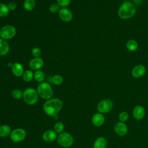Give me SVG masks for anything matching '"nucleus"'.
Wrapping results in <instances>:
<instances>
[{
    "mask_svg": "<svg viewBox=\"0 0 148 148\" xmlns=\"http://www.w3.org/2000/svg\"><path fill=\"white\" fill-rule=\"evenodd\" d=\"M12 132L10 127L6 124L0 125V137L5 138L10 136Z\"/></svg>",
    "mask_w": 148,
    "mask_h": 148,
    "instance_id": "19",
    "label": "nucleus"
},
{
    "mask_svg": "<svg viewBox=\"0 0 148 148\" xmlns=\"http://www.w3.org/2000/svg\"><path fill=\"white\" fill-rule=\"evenodd\" d=\"M31 53L34 57H40V56L42 53V51L39 47H35L32 49Z\"/></svg>",
    "mask_w": 148,
    "mask_h": 148,
    "instance_id": "31",
    "label": "nucleus"
},
{
    "mask_svg": "<svg viewBox=\"0 0 148 148\" xmlns=\"http://www.w3.org/2000/svg\"><path fill=\"white\" fill-rule=\"evenodd\" d=\"M92 124L97 127L102 126L105 122V117L103 114L98 112L95 113L91 118Z\"/></svg>",
    "mask_w": 148,
    "mask_h": 148,
    "instance_id": "15",
    "label": "nucleus"
},
{
    "mask_svg": "<svg viewBox=\"0 0 148 148\" xmlns=\"http://www.w3.org/2000/svg\"><path fill=\"white\" fill-rule=\"evenodd\" d=\"M12 96L13 98L16 99H20L21 98H23V92L18 88L14 89L12 91Z\"/></svg>",
    "mask_w": 148,
    "mask_h": 148,
    "instance_id": "26",
    "label": "nucleus"
},
{
    "mask_svg": "<svg viewBox=\"0 0 148 148\" xmlns=\"http://www.w3.org/2000/svg\"><path fill=\"white\" fill-rule=\"evenodd\" d=\"M9 10L8 5L0 2V17H5L9 14Z\"/></svg>",
    "mask_w": 148,
    "mask_h": 148,
    "instance_id": "24",
    "label": "nucleus"
},
{
    "mask_svg": "<svg viewBox=\"0 0 148 148\" xmlns=\"http://www.w3.org/2000/svg\"><path fill=\"white\" fill-rule=\"evenodd\" d=\"M26 131L21 128L14 129L10 134L11 140L14 143H18L23 141L26 137Z\"/></svg>",
    "mask_w": 148,
    "mask_h": 148,
    "instance_id": "8",
    "label": "nucleus"
},
{
    "mask_svg": "<svg viewBox=\"0 0 148 148\" xmlns=\"http://www.w3.org/2000/svg\"><path fill=\"white\" fill-rule=\"evenodd\" d=\"M146 69L143 65L138 64L135 66L131 71L132 76L135 78H139L142 77L146 73Z\"/></svg>",
    "mask_w": 148,
    "mask_h": 148,
    "instance_id": "12",
    "label": "nucleus"
},
{
    "mask_svg": "<svg viewBox=\"0 0 148 148\" xmlns=\"http://www.w3.org/2000/svg\"><path fill=\"white\" fill-rule=\"evenodd\" d=\"M11 69L13 74L16 77H20L23 76L24 72L23 66L19 62L13 63L11 67Z\"/></svg>",
    "mask_w": 148,
    "mask_h": 148,
    "instance_id": "16",
    "label": "nucleus"
},
{
    "mask_svg": "<svg viewBox=\"0 0 148 148\" xmlns=\"http://www.w3.org/2000/svg\"><path fill=\"white\" fill-rule=\"evenodd\" d=\"M60 6L57 3H53L49 6V10L52 13H57L60 10Z\"/></svg>",
    "mask_w": 148,
    "mask_h": 148,
    "instance_id": "29",
    "label": "nucleus"
},
{
    "mask_svg": "<svg viewBox=\"0 0 148 148\" xmlns=\"http://www.w3.org/2000/svg\"><path fill=\"white\" fill-rule=\"evenodd\" d=\"M136 13V8L133 3L128 2H124L118 9V16L120 18L127 20L132 17Z\"/></svg>",
    "mask_w": 148,
    "mask_h": 148,
    "instance_id": "2",
    "label": "nucleus"
},
{
    "mask_svg": "<svg viewBox=\"0 0 148 148\" xmlns=\"http://www.w3.org/2000/svg\"><path fill=\"white\" fill-rule=\"evenodd\" d=\"M8 8L9 11H13L16 8H17V5L15 2H11L8 3Z\"/></svg>",
    "mask_w": 148,
    "mask_h": 148,
    "instance_id": "32",
    "label": "nucleus"
},
{
    "mask_svg": "<svg viewBox=\"0 0 148 148\" xmlns=\"http://www.w3.org/2000/svg\"><path fill=\"white\" fill-rule=\"evenodd\" d=\"M145 109L142 105H136L132 110V116L136 120H141L143 119L145 116Z\"/></svg>",
    "mask_w": 148,
    "mask_h": 148,
    "instance_id": "11",
    "label": "nucleus"
},
{
    "mask_svg": "<svg viewBox=\"0 0 148 148\" xmlns=\"http://www.w3.org/2000/svg\"><path fill=\"white\" fill-rule=\"evenodd\" d=\"M108 141L104 137L100 136L97 138L94 143L93 148H106Z\"/></svg>",
    "mask_w": 148,
    "mask_h": 148,
    "instance_id": "17",
    "label": "nucleus"
},
{
    "mask_svg": "<svg viewBox=\"0 0 148 148\" xmlns=\"http://www.w3.org/2000/svg\"><path fill=\"white\" fill-rule=\"evenodd\" d=\"M44 65L43 60L40 57H34L29 62V66L32 70H40Z\"/></svg>",
    "mask_w": 148,
    "mask_h": 148,
    "instance_id": "13",
    "label": "nucleus"
},
{
    "mask_svg": "<svg viewBox=\"0 0 148 148\" xmlns=\"http://www.w3.org/2000/svg\"><path fill=\"white\" fill-rule=\"evenodd\" d=\"M52 82L55 85H60L63 82V77L60 75H55L52 77Z\"/></svg>",
    "mask_w": 148,
    "mask_h": 148,
    "instance_id": "27",
    "label": "nucleus"
},
{
    "mask_svg": "<svg viewBox=\"0 0 148 148\" xmlns=\"http://www.w3.org/2000/svg\"><path fill=\"white\" fill-rule=\"evenodd\" d=\"M126 47L130 51H135L138 48V43L134 39H130L126 43Z\"/></svg>",
    "mask_w": 148,
    "mask_h": 148,
    "instance_id": "20",
    "label": "nucleus"
},
{
    "mask_svg": "<svg viewBox=\"0 0 148 148\" xmlns=\"http://www.w3.org/2000/svg\"><path fill=\"white\" fill-rule=\"evenodd\" d=\"M57 3L62 8H66L71 3V0H56Z\"/></svg>",
    "mask_w": 148,
    "mask_h": 148,
    "instance_id": "30",
    "label": "nucleus"
},
{
    "mask_svg": "<svg viewBox=\"0 0 148 148\" xmlns=\"http://www.w3.org/2000/svg\"><path fill=\"white\" fill-rule=\"evenodd\" d=\"M34 78L37 82L42 83L45 78V74L41 70L36 71L34 74Z\"/></svg>",
    "mask_w": 148,
    "mask_h": 148,
    "instance_id": "22",
    "label": "nucleus"
},
{
    "mask_svg": "<svg viewBox=\"0 0 148 148\" xmlns=\"http://www.w3.org/2000/svg\"><path fill=\"white\" fill-rule=\"evenodd\" d=\"M23 99L25 103L29 105L35 104L39 99L37 91L33 88H27L23 92Z\"/></svg>",
    "mask_w": 148,
    "mask_h": 148,
    "instance_id": "4",
    "label": "nucleus"
},
{
    "mask_svg": "<svg viewBox=\"0 0 148 148\" xmlns=\"http://www.w3.org/2000/svg\"><path fill=\"white\" fill-rule=\"evenodd\" d=\"M65 126L62 122L57 121L54 125V130L57 134H60L63 132Z\"/></svg>",
    "mask_w": 148,
    "mask_h": 148,
    "instance_id": "25",
    "label": "nucleus"
},
{
    "mask_svg": "<svg viewBox=\"0 0 148 148\" xmlns=\"http://www.w3.org/2000/svg\"><path fill=\"white\" fill-rule=\"evenodd\" d=\"M35 4L36 3L35 0H24L23 7L25 10L31 11L34 9Z\"/></svg>",
    "mask_w": 148,
    "mask_h": 148,
    "instance_id": "21",
    "label": "nucleus"
},
{
    "mask_svg": "<svg viewBox=\"0 0 148 148\" xmlns=\"http://www.w3.org/2000/svg\"><path fill=\"white\" fill-rule=\"evenodd\" d=\"M62 101L57 98H51L46 101L43 108L45 113L49 116H57L62 108Z\"/></svg>",
    "mask_w": 148,
    "mask_h": 148,
    "instance_id": "1",
    "label": "nucleus"
},
{
    "mask_svg": "<svg viewBox=\"0 0 148 148\" xmlns=\"http://www.w3.org/2000/svg\"><path fill=\"white\" fill-rule=\"evenodd\" d=\"M37 92L39 97L44 99H49L53 95V90L47 82H42L37 87Z\"/></svg>",
    "mask_w": 148,
    "mask_h": 148,
    "instance_id": "3",
    "label": "nucleus"
},
{
    "mask_svg": "<svg viewBox=\"0 0 148 148\" xmlns=\"http://www.w3.org/2000/svg\"><path fill=\"white\" fill-rule=\"evenodd\" d=\"M57 134L54 130H48L45 131L42 134V139L46 142H52L55 140H57Z\"/></svg>",
    "mask_w": 148,
    "mask_h": 148,
    "instance_id": "14",
    "label": "nucleus"
},
{
    "mask_svg": "<svg viewBox=\"0 0 148 148\" xmlns=\"http://www.w3.org/2000/svg\"><path fill=\"white\" fill-rule=\"evenodd\" d=\"M8 65V66H9V67H12V65H13V64L12 63V62H8V64H7Z\"/></svg>",
    "mask_w": 148,
    "mask_h": 148,
    "instance_id": "33",
    "label": "nucleus"
},
{
    "mask_svg": "<svg viewBox=\"0 0 148 148\" xmlns=\"http://www.w3.org/2000/svg\"><path fill=\"white\" fill-rule=\"evenodd\" d=\"M16 28L12 25H6L0 29V36L5 40L12 39L16 34Z\"/></svg>",
    "mask_w": 148,
    "mask_h": 148,
    "instance_id": "6",
    "label": "nucleus"
},
{
    "mask_svg": "<svg viewBox=\"0 0 148 148\" xmlns=\"http://www.w3.org/2000/svg\"><path fill=\"white\" fill-rule=\"evenodd\" d=\"M57 141L62 147H69L73 145L74 139L71 134L66 132H62L58 135Z\"/></svg>",
    "mask_w": 148,
    "mask_h": 148,
    "instance_id": "5",
    "label": "nucleus"
},
{
    "mask_svg": "<svg viewBox=\"0 0 148 148\" xmlns=\"http://www.w3.org/2000/svg\"><path fill=\"white\" fill-rule=\"evenodd\" d=\"M113 104L111 100L109 99H103L100 101L97 106L98 112L102 114H105L110 112L112 109Z\"/></svg>",
    "mask_w": 148,
    "mask_h": 148,
    "instance_id": "7",
    "label": "nucleus"
},
{
    "mask_svg": "<svg viewBox=\"0 0 148 148\" xmlns=\"http://www.w3.org/2000/svg\"><path fill=\"white\" fill-rule=\"evenodd\" d=\"M113 129L114 132L120 136H125L128 131V127L125 123L121 122L120 121L116 122L114 124Z\"/></svg>",
    "mask_w": 148,
    "mask_h": 148,
    "instance_id": "9",
    "label": "nucleus"
},
{
    "mask_svg": "<svg viewBox=\"0 0 148 148\" xmlns=\"http://www.w3.org/2000/svg\"><path fill=\"white\" fill-rule=\"evenodd\" d=\"M129 119V114L125 111H122L119 114V120L121 122L125 123Z\"/></svg>",
    "mask_w": 148,
    "mask_h": 148,
    "instance_id": "28",
    "label": "nucleus"
},
{
    "mask_svg": "<svg viewBox=\"0 0 148 148\" xmlns=\"http://www.w3.org/2000/svg\"><path fill=\"white\" fill-rule=\"evenodd\" d=\"M9 45L7 41L3 39L0 38V56L6 55L9 51Z\"/></svg>",
    "mask_w": 148,
    "mask_h": 148,
    "instance_id": "18",
    "label": "nucleus"
},
{
    "mask_svg": "<svg viewBox=\"0 0 148 148\" xmlns=\"http://www.w3.org/2000/svg\"><path fill=\"white\" fill-rule=\"evenodd\" d=\"M58 16L62 21L69 22L73 18V14L69 9L62 8L58 12Z\"/></svg>",
    "mask_w": 148,
    "mask_h": 148,
    "instance_id": "10",
    "label": "nucleus"
},
{
    "mask_svg": "<svg viewBox=\"0 0 148 148\" xmlns=\"http://www.w3.org/2000/svg\"><path fill=\"white\" fill-rule=\"evenodd\" d=\"M34 73L31 70H26L23 75V79L26 82H29L34 78Z\"/></svg>",
    "mask_w": 148,
    "mask_h": 148,
    "instance_id": "23",
    "label": "nucleus"
}]
</instances>
